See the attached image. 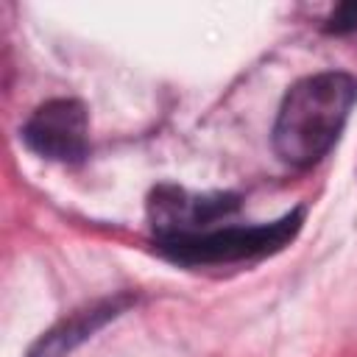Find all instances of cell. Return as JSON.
<instances>
[{"mask_svg":"<svg viewBox=\"0 0 357 357\" xmlns=\"http://www.w3.org/2000/svg\"><path fill=\"white\" fill-rule=\"evenodd\" d=\"M357 31V0L337 3L335 11L324 20V33L329 36H349Z\"/></svg>","mask_w":357,"mask_h":357,"instance_id":"cell-6","label":"cell"},{"mask_svg":"<svg viewBox=\"0 0 357 357\" xmlns=\"http://www.w3.org/2000/svg\"><path fill=\"white\" fill-rule=\"evenodd\" d=\"M304 223V206L290 209L279 220L271 223H251V226H234L220 223L215 229L190 231V234H162L153 237V248L184 268H201V265H229L243 259H259L282 251L296 240Z\"/></svg>","mask_w":357,"mask_h":357,"instance_id":"cell-2","label":"cell"},{"mask_svg":"<svg viewBox=\"0 0 357 357\" xmlns=\"http://www.w3.org/2000/svg\"><path fill=\"white\" fill-rule=\"evenodd\" d=\"M240 209L237 192H206L192 195L176 184H159L148 195V220L153 237L162 234H190L220 226Z\"/></svg>","mask_w":357,"mask_h":357,"instance_id":"cell-4","label":"cell"},{"mask_svg":"<svg viewBox=\"0 0 357 357\" xmlns=\"http://www.w3.org/2000/svg\"><path fill=\"white\" fill-rule=\"evenodd\" d=\"M134 304H137V296H131V293H114V296L98 298L92 304H84V307L67 312L61 321H56L47 332H42L31 343L28 357H67L81 343H86L95 332H100L109 321L120 318Z\"/></svg>","mask_w":357,"mask_h":357,"instance_id":"cell-5","label":"cell"},{"mask_svg":"<svg viewBox=\"0 0 357 357\" xmlns=\"http://www.w3.org/2000/svg\"><path fill=\"white\" fill-rule=\"evenodd\" d=\"M357 103V78L343 70H324L298 78L282 98L273 120V151L290 167L318 165L340 139Z\"/></svg>","mask_w":357,"mask_h":357,"instance_id":"cell-1","label":"cell"},{"mask_svg":"<svg viewBox=\"0 0 357 357\" xmlns=\"http://www.w3.org/2000/svg\"><path fill=\"white\" fill-rule=\"evenodd\" d=\"M22 142L50 162L78 165L89 153V114L75 98H50L22 126Z\"/></svg>","mask_w":357,"mask_h":357,"instance_id":"cell-3","label":"cell"}]
</instances>
